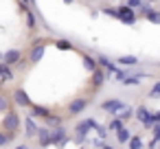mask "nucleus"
Listing matches in <instances>:
<instances>
[{
    "label": "nucleus",
    "instance_id": "obj_1",
    "mask_svg": "<svg viewBox=\"0 0 160 149\" xmlns=\"http://www.w3.org/2000/svg\"><path fill=\"white\" fill-rule=\"evenodd\" d=\"M18 127H20V116H18V112L7 110V112H5V116H2V129H5V132H9V134H16V132H18Z\"/></svg>",
    "mask_w": 160,
    "mask_h": 149
},
{
    "label": "nucleus",
    "instance_id": "obj_2",
    "mask_svg": "<svg viewBox=\"0 0 160 149\" xmlns=\"http://www.w3.org/2000/svg\"><path fill=\"white\" fill-rule=\"evenodd\" d=\"M88 129H97V121H92V118H86V121H81V123L77 125L75 142H83V140H86V134H88Z\"/></svg>",
    "mask_w": 160,
    "mask_h": 149
},
{
    "label": "nucleus",
    "instance_id": "obj_3",
    "mask_svg": "<svg viewBox=\"0 0 160 149\" xmlns=\"http://www.w3.org/2000/svg\"><path fill=\"white\" fill-rule=\"evenodd\" d=\"M118 20L121 22H125V24H136V13H134V9L132 7H127V5H123V7H118Z\"/></svg>",
    "mask_w": 160,
    "mask_h": 149
},
{
    "label": "nucleus",
    "instance_id": "obj_4",
    "mask_svg": "<svg viewBox=\"0 0 160 149\" xmlns=\"http://www.w3.org/2000/svg\"><path fill=\"white\" fill-rule=\"evenodd\" d=\"M68 142V134L66 129L59 125V127H53L51 129V145H66Z\"/></svg>",
    "mask_w": 160,
    "mask_h": 149
},
{
    "label": "nucleus",
    "instance_id": "obj_5",
    "mask_svg": "<svg viewBox=\"0 0 160 149\" xmlns=\"http://www.w3.org/2000/svg\"><path fill=\"white\" fill-rule=\"evenodd\" d=\"M11 97H13V103H16V105H20V107H31V99L27 97V92H24L22 88H16Z\"/></svg>",
    "mask_w": 160,
    "mask_h": 149
},
{
    "label": "nucleus",
    "instance_id": "obj_6",
    "mask_svg": "<svg viewBox=\"0 0 160 149\" xmlns=\"http://www.w3.org/2000/svg\"><path fill=\"white\" fill-rule=\"evenodd\" d=\"M136 118H138L145 127H153V125H156V123H153V118H151V112H149L145 105H140V107L136 110Z\"/></svg>",
    "mask_w": 160,
    "mask_h": 149
},
{
    "label": "nucleus",
    "instance_id": "obj_7",
    "mask_svg": "<svg viewBox=\"0 0 160 149\" xmlns=\"http://www.w3.org/2000/svg\"><path fill=\"white\" fill-rule=\"evenodd\" d=\"M20 59H22V53H20L18 48H13V51H7V53L2 55V64H5V66H9V68H11V66H16Z\"/></svg>",
    "mask_w": 160,
    "mask_h": 149
},
{
    "label": "nucleus",
    "instance_id": "obj_8",
    "mask_svg": "<svg viewBox=\"0 0 160 149\" xmlns=\"http://www.w3.org/2000/svg\"><path fill=\"white\" fill-rule=\"evenodd\" d=\"M44 48H46V46H44L42 42H35V44H33V48H31L29 62H31V64H38V62L42 59V55H44Z\"/></svg>",
    "mask_w": 160,
    "mask_h": 149
},
{
    "label": "nucleus",
    "instance_id": "obj_9",
    "mask_svg": "<svg viewBox=\"0 0 160 149\" xmlns=\"http://www.w3.org/2000/svg\"><path fill=\"white\" fill-rule=\"evenodd\" d=\"M38 140H40V147H48L51 145V127H40L38 129Z\"/></svg>",
    "mask_w": 160,
    "mask_h": 149
},
{
    "label": "nucleus",
    "instance_id": "obj_10",
    "mask_svg": "<svg viewBox=\"0 0 160 149\" xmlns=\"http://www.w3.org/2000/svg\"><path fill=\"white\" fill-rule=\"evenodd\" d=\"M97 62H99V64H101V66H103L105 70H110L112 75H116V72H118L116 64H114V62H112L110 57H105V55H99V57H97Z\"/></svg>",
    "mask_w": 160,
    "mask_h": 149
},
{
    "label": "nucleus",
    "instance_id": "obj_11",
    "mask_svg": "<svg viewBox=\"0 0 160 149\" xmlns=\"http://www.w3.org/2000/svg\"><path fill=\"white\" fill-rule=\"evenodd\" d=\"M24 129H27V136H29V138H35V136H38V129H40V127L35 125L33 116H27V118H24Z\"/></svg>",
    "mask_w": 160,
    "mask_h": 149
},
{
    "label": "nucleus",
    "instance_id": "obj_12",
    "mask_svg": "<svg viewBox=\"0 0 160 149\" xmlns=\"http://www.w3.org/2000/svg\"><path fill=\"white\" fill-rule=\"evenodd\" d=\"M105 70H101V68H97L94 72H92V88H101L103 83H105Z\"/></svg>",
    "mask_w": 160,
    "mask_h": 149
},
{
    "label": "nucleus",
    "instance_id": "obj_13",
    "mask_svg": "<svg viewBox=\"0 0 160 149\" xmlns=\"http://www.w3.org/2000/svg\"><path fill=\"white\" fill-rule=\"evenodd\" d=\"M86 105H88V101H86V99H75V101L68 105V112H70V114H79V112H83V110H86Z\"/></svg>",
    "mask_w": 160,
    "mask_h": 149
},
{
    "label": "nucleus",
    "instance_id": "obj_14",
    "mask_svg": "<svg viewBox=\"0 0 160 149\" xmlns=\"http://www.w3.org/2000/svg\"><path fill=\"white\" fill-rule=\"evenodd\" d=\"M118 107H123V101H118V99H110V101H103L101 103V110H105V112H116Z\"/></svg>",
    "mask_w": 160,
    "mask_h": 149
},
{
    "label": "nucleus",
    "instance_id": "obj_15",
    "mask_svg": "<svg viewBox=\"0 0 160 149\" xmlns=\"http://www.w3.org/2000/svg\"><path fill=\"white\" fill-rule=\"evenodd\" d=\"M114 116H116V118H121V121H129V118L134 116V110H132L129 105H125V103H123V107H118V110L114 112Z\"/></svg>",
    "mask_w": 160,
    "mask_h": 149
},
{
    "label": "nucleus",
    "instance_id": "obj_16",
    "mask_svg": "<svg viewBox=\"0 0 160 149\" xmlns=\"http://www.w3.org/2000/svg\"><path fill=\"white\" fill-rule=\"evenodd\" d=\"M132 136H134V134H132V132H129V129H127V127H121V129H118V132H116V140H118V142H121V145H127V142H129V138H132Z\"/></svg>",
    "mask_w": 160,
    "mask_h": 149
},
{
    "label": "nucleus",
    "instance_id": "obj_17",
    "mask_svg": "<svg viewBox=\"0 0 160 149\" xmlns=\"http://www.w3.org/2000/svg\"><path fill=\"white\" fill-rule=\"evenodd\" d=\"M83 66H86V70L94 72V70L99 68V62H97L94 57H90V55H83Z\"/></svg>",
    "mask_w": 160,
    "mask_h": 149
},
{
    "label": "nucleus",
    "instance_id": "obj_18",
    "mask_svg": "<svg viewBox=\"0 0 160 149\" xmlns=\"http://www.w3.org/2000/svg\"><path fill=\"white\" fill-rule=\"evenodd\" d=\"M116 64H123V66H136V64H138V57H134V55H123V57L116 59Z\"/></svg>",
    "mask_w": 160,
    "mask_h": 149
},
{
    "label": "nucleus",
    "instance_id": "obj_19",
    "mask_svg": "<svg viewBox=\"0 0 160 149\" xmlns=\"http://www.w3.org/2000/svg\"><path fill=\"white\" fill-rule=\"evenodd\" d=\"M127 149H142V138L138 134H134L129 138V142H127Z\"/></svg>",
    "mask_w": 160,
    "mask_h": 149
},
{
    "label": "nucleus",
    "instance_id": "obj_20",
    "mask_svg": "<svg viewBox=\"0 0 160 149\" xmlns=\"http://www.w3.org/2000/svg\"><path fill=\"white\" fill-rule=\"evenodd\" d=\"M31 112H33V116H40V118H46L51 112L46 110V107H42V105H31Z\"/></svg>",
    "mask_w": 160,
    "mask_h": 149
},
{
    "label": "nucleus",
    "instance_id": "obj_21",
    "mask_svg": "<svg viewBox=\"0 0 160 149\" xmlns=\"http://www.w3.org/2000/svg\"><path fill=\"white\" fill-rule=\"evenodd\" d=\"M123 123H125V121H121V118H116V116H114V118L108 123V132H118V129L123 127Z\"/></svg>",
    "mask_w": 160,
    "mask_h": 149
},
{
    "label": "nucleus",
    "instance_id": "obj_22",
    "mask_svg": "<svg viewBox=\"0 0 160 149\" xmlns=\"http://www.w3.org/2000/svg\"><path fill=\"white\" fill-rule=\"evenodd\" d=\"M0 79H2V81H11V79H13L11 68H9V66H5V64H2V68H0Z\"/></svg>",
    "mask_w": 160,
    "mask_h": 149
},
{
    "label": "nucleus",
    "instance_id": "obj_23",
    "mask_svg": "<svg viewBox=\"0 0 160 149\" xmlns=\"http://www.w3.org/2000/svg\"><path fill=\"white\" fill-rule=\"evenodd\" d=\"M46 125H48L51 129H53V127H59V125H62V118L55 116V114H48V116H46Z\"/></svg>",
    "mask_w": 160,
    "mask_h": 149
},
{
    "label": "nucleus",
    "instance_id": "obj_24",
    "mask_svg": "<svg viewBox=\"0 0 160 149\" xmlns=\"http://www.w3.org/2000/svg\"><path fill=\"white\" fill-rule=\"evenodd\" d=\"M145 18H147L151 24H160V13H158V11H153V9H151V11H149Z\"/></svg>",
    "mask_w": 160,
    "mask_h": 149
},
{
    "label": "nucleus",
    "instance_id": "obj_25",
    "mask_svg": "<svg viewBox=\"0 0 160 149\" xmlns=\"http://www.w3.org/2000/svg\"><path fill=\"white\" fill-rule=\"evenodd\" d=\"M13 136H16V134H9V132H7V134H2V132H0V147L9 145V142L13 140Z\"/></svg>",
    "mask_w": 160,
    "mask_h": 149
},
{
    "label": "nucleus",
    "instance_id": "obj_26",
    "mask_svg": "<svg viewBox=\"0 0 160 149\" xmlns=\"http://www.w3.org/2000/svg\"><path fill=\"white\" fill-rule=\"evenodd\" d=\"M55 46H57L59 51H68V48H72V44H70L68 40H55Z\"/></svg>",
    "mask_w": 160,
    "mask_h": 149
},
{
    "label": "nucleus",
    "instance_id": "obj_27",
    "mask_svg": "<svg viewBox=\"0 0 160 149\" xmlns=\"http://www.w3.org/2000/svg\"><path fill=\"white\" fill-rule=\"evenodd\" d=\"M9 110V99L0 94V112H7Z\"/></svg>",
    "mask_w": 160,
    "mask_h": 149
},
{
    "label": "nucleus",
    "instance_id": "obj_28",
    "mask_svg": "<svg viewBox=\"0 0 160 149\" xmlns=\"http://www.w3.org/2000/svg\"><path fill=\"white\" fill-rule=\"evenodd\" d=\"M103 13H105V16H112V18H116V20H118V9H114V7H105V9H103Z\"/></svg>",
    "mask_w": 160,
    "mask_h": 149
},
{
    "label": "nucleus",
    "instance_id": "obj_29",
    "mask_svg": "<svg viewBox=\"0 0 160 149\" xmlns=\"http://www.w3.org/2000/svg\"><path fill=\"white\" fill-rule=\"evenodd\" d=\"M149 97H160V81L153 83V88L149 90Z\"/></svg>",
    "mask_w": 160,
    "mask_h": 149
},
{
    "label": "nucleus",
    "instance_id": "obj_30",
    "mask_svg": "<svg viewBox=\"0 0 160 149\" xmlns=\"http://www.w3.org/2000/svg\"><path fill=\"white\" fill-rule=\"evenodd\" d=\"M153 142H160V123L153 125Z\"/></svg>",
    "mask_w": 160,
    "mask_h": 149
},
{
    "label": "nucleus",
    "instance_id": "obj_31",
    "mask_svg": "<svg viewBox=\"0 0 160 149\" xmlns=\"http://www.w3.org/2000/svg\"><path fill=\"white\" fill-rule=\"evenodd\" d=\"M140 5H142V0H127V7H132V9H140Z\"/></svg>",
    "mask_w": 160,
    "mask_h": 149
},
{
    "label": "nucleus",
    "instance_id": "obj_32",
    "mask_svg": "<svg viewBox=\"0 0 160 149\" xmlns=\"http://www.w3.org/2000/svg\"><path fill=\"white\" fill-rule=\"evenodd\" d=\"M27 13H29V29H33V27H35V20H33V13H31V11H27Z\"/></svg>",
    "mask_w": 160,
    "mask_h": 149
},
{
    "label": "nucleus",
    "instance_id": "obj_33",
    "mask_svg": "<svg viewBox=\"0 0 160 149\" xmlns=\"http://www.w3.org/2000/svg\"><path fill=\"white\" fill-rule=\"evenodd\" d=\"M151 118H153V123H160V112H151Z\"/></svg>",
    "mask_w": 160,
    "mask_h": 149
},
{
    "label": "nucleus",
    "instance_id": "obj_34",
    "mask_svg": "<svg viewBox=\"0 0 160 149\" xmlns=\"http://www.w3.org/2000/svg\"><path fill=\"white\" fill-rule=\"evenodd\" d=\"M16 149H29V147H27V145H18Z\"/></svg>",
    "mask_w": 160,
    "mask_h": 149
},
{
    "label": "nucleus",
    "instance_id": "obj_35",
    "mask_svg": "<svg viewBox=\"0 0 160 149\" xmlns=\"http://www.w3.org/2000/svg\"><path fill=\"white\" fill-rule=\"evenodd\" d=\"M64 2H66V5H70V2H72V0H64Z\"/></svg>",
    "mask_w": 160,
    "mask_h": 149
},
{
    "label": "nucleus",
    "instance_id": "obj_36",
    "mask_svg": "<svg viewBox=\"0 0 160 149\" xmlns=\"http://www.w3.org/2000/svg\"><path fill=\"white\" fill-rule=\"evenodd\" d=\"M0 62H2V55H0Z\"/></svg>",
    "mask_w": 160,
    "mask_h": 149
},
{
    "label": "nucleus",
    "instance_id": "obj_37",
    "mask_svg": "<svg viewBox=\"0 0 160 149\" xmlns=\"http://www.w3.org/2000/svg\"><path fill=\"white\" fill-rule=\"evenodd\" d=\"M40 149H44V147H40Z\"/></svg>",
    "mask_w": 160,
    "mask_h": 149
}]
</instances>
